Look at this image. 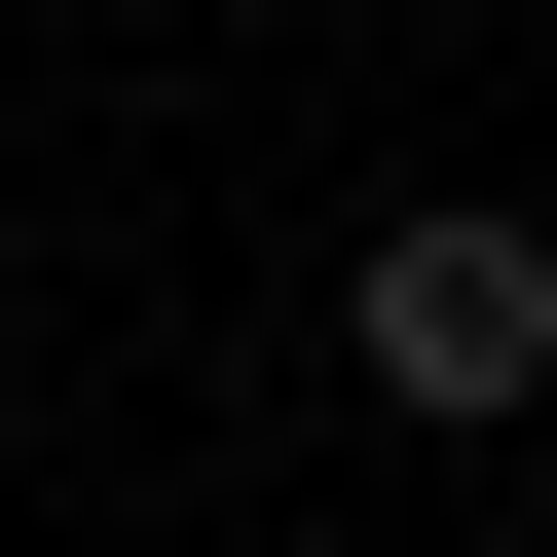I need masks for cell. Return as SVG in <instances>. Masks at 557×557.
I'll use <instances>...</instances> for the list:
<instances>
[{
	"label": "cell",
	"mask_w": 557,
	"mask_h": 557,
	"mask_svg": "<svg viewBox=\"0 0 557 557\" xmlns=\"http://www.w3.org/2000/svg\"><path fill=\"white\" fill-rule=\"evenodd\" d=\"M335 372H372V409H446V446H483V409H557V223H520V186H409V223L335 260Z\"/></svg>",
	"instance_id": "6da1fadb"
}]
</instances>
